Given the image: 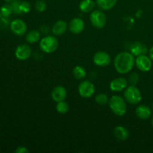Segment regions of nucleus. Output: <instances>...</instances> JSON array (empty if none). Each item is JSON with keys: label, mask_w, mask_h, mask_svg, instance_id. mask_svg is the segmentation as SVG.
Returning a JSON list of instances; mask_svg holds the SVG:
<instances>
[{"label": "nucleus", "mask_w": 153, "mask_h": 153, "mask_svg": "<svg viewBox=\"0 0 153 153\" xmlns=\"http://www.w3.org/2000/svg\"><path fill=\"white\" fill-rule=\"evenodd\" d=\"M31 55V49L29 46L25 44L19 45L15 51V56L20 61H25Z\"/></svg>", "instance_id": "10"}, {"label": "nucleus", "mask_w": 153, "mask_h": 153, "mask_svg": "<svg viewBox=\"0 0 153 153\" xmlns=\"http://www.w3.org/2000/svg\"><path fill=\"white\" fill-rule=\"evenodd\" d=\"M128 82L123 77L117 78L111 82L110 89L113 92H120L127 88Z\"/></svg>", "instance_id": "12"}, {"label": "nucleus", "mask_w": 153, "mask_h": 153, "mask_svg": "<svg viewBox=\"0 0 153 153\" xmlns=\"http://www.w3.org/2000/svg\"><path fill=\"white\" fill-rule=\"evenodd\" d=\"M59 43L58 39L52 35H48L40 40V48L46 53H52L58 49Z\"/></svg>", "instance_id": "3"}, {"label": "nucleus", "mask_w": 153, "mask_h": 153, "mask_svg": "<svg viewBox=\"0 0 153 153\" xmlns=\"http://www.w3.org/2000/svg\"><path fill=\"white\" fill-rule=\"evenodd\" d=\"M90 20L93 26L97 28H102L106 25L107 17L102 10H94L91 12Z\"/></svg>", "instance_id": "5"}, {"label": "nucleus", "mask_w": 153, "mask_h": 153, "mask_svg": "<svg viewBox=\"0 0 153 153\" xmlns=\"http://www.w3.org/2000/svg\"><path fill=\"white\" fill-rule=\"evenodd\" d=\"M152 109H153V103H152Z\"/></svg>", "instance_id": "33"}, {"label": "nucleus", "mask_w": 153, "mask_h": 153, "mask_svg": "<svg viewBox=\"0 0 153 153\" xmlns=\"http://www.w3.org/2000/svg\"><path fill=\"white\" fill-rule=\"evenodd\" d=\"M125 100L131 105H137L141 101L142 94L140 90L136 88L135 85H130L127 87L124 91Z\"/></svg>", "instance_id": "4"}, {"label": "nucleus", "mask_w": 153, "mask_h": 153, "mask_svg": "<svg viewBox=\"0 0 153 153\" xmlns=\"http://www.w3.org/2000/svg\"><path fill=\"white\" fill-rule=\"evenodd\" d=\"M10 29L15 34L19 36L23 35L27 31V25L22 19H16L10 22Z\"/></svg>", "instance_id": "9"}, {"label": "nucleus", "mask_w": 153, "mask_h": 153, "mask_svg": "<svg viewBox=\"0 0 153 153\" xmlns=\"http://www.w3.org/2000/svg\"><path fill=\"white\" fill-rule=\"evenodd\" d=\"M147 52V46L140 42H134L130 46V52L134 56L137 57L142 55H146Z\"/></svg>", "instance_id": "14"}, {"label": "nucleus", "mask_w": 153, "mask_h": 153, "mask_svg": "<svg viewBox=\"0 0 153 153\" xmlns=\"http://www.w3.org/2000/svg\"><path fill=\"white\" fill-rule=\"evenodd\" d=\"M68 25L64 20H58L52 28V31L55 35H62L67 31Z\"/></svg>", "instance_id": "17"}, {"label": "nucleus", "mask_w": 153, "mask_h": 153, "mask_svg": "<svg viewBox=\"0 0 153 153\" xmlns=\"http://www.w3.org/2000/svg\"><path fill=\"white\" fill-rule=\"evenodd\" d=\"M135 114L137 117L140 120H148L152 115V111L149 106L146 105H140L137 107Z\"/></svg>", "instance_id": "16"}, {"label": "nucleus", "mask_w": 153, "mask_h": 153, "mask_svg": "<svg viewBox=\"0 0 153 153\" xmlns=\"http://www.w3.org/2000/svg\"><path fill=\"white\" fill-rule=\"evenodd\" d=\"M15 152L16 153H28V152H29V150H28L26 147H25V146H19V147L16 148V150H15Z\"/></svg>", "instance_id": "29"}, {"label": "nucleus", "mask_w": 153, "mask_h": 153, "mask_svg": "<svg viewBox=\"0 0 153 153\" xmlns=\"http://www.w3.org/2000/svg\"><path fill=\"white\" fill-rule=\"evenodd\" d=\"M117 2V0H97L96 4L101 10H109L113 8Z\"/></svg>", "instance_id": "18"}, {"label": "nucleus", "mask_w": 153, "mask_h": 153, "mask_svg": "<svg viewBox=\"0 0 153 153\" xmlns=\"http://www.w3.org/2000/svg\"><path fill=\"white\" fill-rule=\"evenodd\" d=\"M95 101L100 105H105L109 102L108 97L105 94H99L96 96Z\"/></svg>", "instance_id": "23"}, {"label": "nucleus", "mask_w": 153, "mask_h": 153, "mask_svg": "<svg viewBox=\"0 0 153 153\" xmlns=\"http://www.w3.org/2000/svg\"><path fill=\"white\" fill-rule=\"evenodd\" d=\"M115 70L120 74H126L132 70L135 64L134 56L128 52H122L114 58Z\"/></svg>", "instance_id": "1"}, {"label": "nucleus", "mask_w": 153, "mask_h": 153, "mask_svg": "<svg viewBox=\"0 0 153 153\" xmlns=\"http://www.w3.org/2000/svg\"><path fill=\"white\" fill-rule=\"evenodd\" d=\"M129 82L131 85H136L139 82V76L137 73H133L129 76Z\"/></svg>", "instance_id": "28"}, {"label": "nucleus", "mask_w": 153, "mask_h": 153, "mask_svg": "<svg viewBox=\"0 0 153 153\" xmlns=\"http://www.w3.org/2000/svg\"><path fill=\"white\" fill-rule=\"evenodd\" d=\"M69 30L73 34H77L82 32L85 28V22L81 18H74L70 22L68 25Z\"/></svg>", "instance_id": "11"}, {"label": "nucleus", "mask_w": 153, "mask_h": 153, "mask_svg": "<svg viewBox=\"0 0 153 153\" xmlns=\"http://www.w3.org/2000/svg\"><path fill=\"white\" fill-rule=\"evenodd\" d=\"M12 13H13V8H12L11 4H5L1 6L0 8V13L5 17L10 16Z\"/></svg>", "instance_id": "24"}, {"label": "nucleus", "mask_w": 153, "mask_h": 153, "mask_svg": "<svg viewBox=\"0 0 153 153\" xmlns=\"http://www.w3.org/2000/svg\"><path fill=\"white\" fill-rule=\"evenodd\" d=\"M152 60L149 56H146V55H142L137 56L135 59V64L137 68L142 72H148L152 68Z\"/></svg>", "instance_id": "8"}, {"label": "nucleus", "mask_w": 153, "mask_h": 153, "mask_svg": "<svg viewBox=\"0 0 153 153\" xmlns=\"http://www.w3.org/2000/svg\"><path fill=\"white\" fill-rule=\"evenodd\" d=\"M114 136L120 141H125L129 137V131L123 126H117L114 128Z\"/></svg>", "instance_id": "15"}, {"label": "nucleus", "mask_w": 153, "mask_h": 153, "mask_svg": "<svg viewBox=\"0 0 153 153\" xmlns=\"http://www.w3.org/2000/svg\"><path fill=\"white\" fill-rule=\"evenodd\" d=\"M95 2L93 0H82L79 4V9L84 13H90L94 10Z\"/></svg>", "instance_id": "19"}, {"label": "nucleus", "mask_w": 153, "mask_h": 153, "mask_svg": "<svg viewBox=\"0 0 153 153\" xmlns=\"http://www.w3.org/2000/svg\"><path fill=\"white\" fill-rule=\"evenodd\" d=\"M149 58H151V60L153 61V46L149 49Z\"/></svg>", "instance_id": "30"}, {"label": "nucleus", "mask_w": 153, "mask_h": 153, "mask_svg": "<svg viewBox=\"0 0 153 153\" xmlns=\"http://www.w3.org/2000/svg\"><path fill=\"white\" fill-rule=\"evenodd\" d=\"M79 95L83 98H91L94 95L96 91L95 86L92 82L89 81H84L82 82L78 88Z\"/></svg>", "instance_id": "6"}, {"label": "nucleus", "mask_w": 153, "mask_h": 153, "mask_svg": "<svg viewBox=\"0 0 153 153\" xmlns=\"http://www.w3.org/2000/svg\"><path fill=\"white\" fill-rule=\"evenodd\" d=\"M69 109H70V108H69L68 103L66 102L65 101H61L57 102L56 110L59 114H67L68 112Z\"/></svg>", "instance_id": "22"}, {"label": "nucleus", "mask_w": 153, "mask_h": 153, "mask_svg": "<svg viewBox=\"0 0 153 153\" xmlns=\"http://www.w3.org/2000/svg\"><path fill=\"white\" fill-rule=\"evenodd\" d=\"M67 90L64 86H61V85L55 87L52 91V98L56 102L64 101L67 98Z\"/></svg>", "instance_id": "13"}, {"label": "nucleus", "mask_w": 153, "mask_h": 153, "mask_svg": "<svg viewBox=\"0 0 153 153\" xmlns=\"http://www.w3.org/2000/svg\"><path fill=\"white\" fill-rule=\"evenodd\" d=\"M151 123H152V127H153V117H152V121H151Z\"/></svg>", "instance_id": "32"}, {"label": "nucleus", "mask_w": 153, "mask_h": 153, "mask_svg": "<svg viewBox=\"0 0 153 153\" xmlns=\"http://www.w3.org/2000/svg\"><path fill=\"white\" fill-rule=\"evenodd\" d=\"M20 0H14L10 4L12 6V8H13V12L16 13V14H20V13H22V12L20 10Z\"/></svg>", "instance_id": "26"}, {"label": "nucleus", "mask_w": 153, "mask_h": 153, "mask_svg": "<svg viewBox=\"0 0 153 153\" xmlns=\"http://www.w3.org/2000/svg\"><path fill=\"white\" fill-rule=\"evenodd\" d=\"M94 63L98 67H106L111 62V56L104 51H100L95 53L93 58Z\"/></svg>", "instance_id": "7"}, {"label": "nucleus", "mask_w": 153, "mask_h": 153, "mask_svg": "<svg viewBox=\"0 0 153 153\" xmlns=\"http://www.w3.org/2000/svg\"><path fill=\"white\" fill-rule=\"evenodd\" d=\"M46 3L43 0H37L35 3V8L38 12H43L46 9Z\"/></svg>", "instance_id": "25"}, {"label": "nucleus", "mask_w": 153, "mask_h": 153, "mask_svg": "<svg viewBox=\"0 0 153 153\" xmlns=\"http://www.w3.org/2000/svg\"><path fill=\"white\" fill-rule=\"evenodd\" d=\"M40 37L41 34L40 31L37 30H31L26 34V40L29 43H35L40 40Z\"/></svg>", "instance_id": "20"}, {"label": "nucleus", "mask_w": 153, "mask_h": 153, "mask_svg": "<svg viewBox=\"0 0 153 153\" xmlns=\"http://www.w3.org/2000/svg\"><path fill=\"white\" fill-rule=\"evenodd\" d=\"M109 107L115 115L123 117L126 114L127 105L125 100L118 95H114L109 99Z\"/></svg>", "instance_id": "2"}, {"label": "nucleus", "mask_w": 153, "mask_h": 153, "mask_svg": "<svg viewBox=\"0 0 153 153\" xmlns=\"http://www.w3.org/2000/svg\"><path fill=\"white\" fill-rule=\"evenodd\" d=\"M4 1H5L7 3H11V2H13L14 0H4Z\"/></svg>", "instance_id": "31"}, {"label": "nucleus", "mask_w": 153, "mask_h": 153, "mask_svg": "<svg viewBox=\"0 0 153 153\" xmlns=\"http://www.w3.org/2000/svg\"><path fill=\"white\" fill-rule=\"evenodd\" d=\"M73 74L75 79L80 80V79H83L84 78L86 77L87 73L85 68L82 67V66H76L73 68Z\"/></svg>", "instance_id": "21"}, {"label": "nucleus", "mask_w": 153, "mask_h": 153, "mask_svg": "<svg viewBox=\"0 0 153 153\" xmlns=\"http://www.w3.org/2000/svg\"><path fill=\"white\" fill-rule=\"evenodd\" d=\"M20 10L22 13H27L31 10V4L26 1H21L20 2Z\"/></svg>", "instance_id": "27"}]
</instances>
